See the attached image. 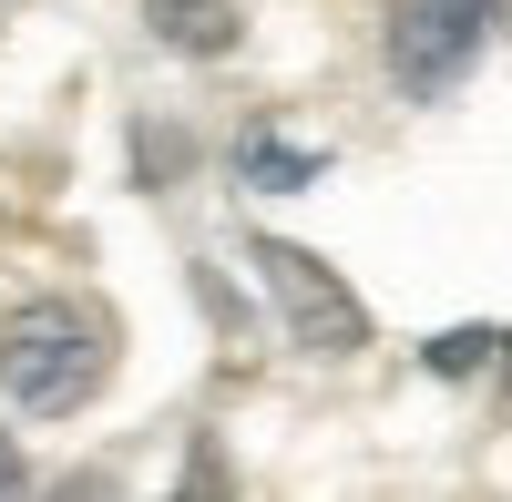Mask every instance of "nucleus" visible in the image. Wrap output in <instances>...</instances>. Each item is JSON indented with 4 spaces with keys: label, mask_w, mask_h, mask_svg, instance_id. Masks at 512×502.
Returning <instances> with one entry per match:
<instances>
[{
    "label": "nucleus",
    "mask_w": 512,
    "mask_h": 502,
    "mask_svg": "<svg viewBox=\"0 0 512 502\" xmlns=\"http://www.w3.org/2000/svg\"><path fill=\"white\" fill-rule=\"evenodd\" d=\"M256 277H267V298H277L297 349H318V359L369 349V308H359V287L328 257H308V246H287V236H256Z\"/></svg>",
    "instance_id": "f03ea898"
},
{
    "label": "nucleus",
    "mask_w": 512,
    "mask_h": 502,
    "mask_svg": "<svg viewBox=\"0 0 512 502\" xmlns=\"http://www.w3.org/2000/svg\"><path fill=\"white\" fill-rule=\"evenodd\" d=\"M0 492H21V451H11V431H0Z\"/></svg>",
    "instance_id": "0eeeda50"
},
{
    "label": "nucleus",
    "mask_w": 512,
    "mask_h": 502,
    "mask_svg": "<svg viewBox=\"0 0 512 502\" xmlns=\"http://www.w3.org/2000/svg\"><path fill=\"white\" fill-rule=\"evenodd\" d=\"M482 359H502V328H451V339H431V369H441V380H472Z\"/></svg>",
    "instance_id": "423d86ee"
},
{
    "label": "nucleus",
    "mask_w": 512,
    "mask_h": 502,
    "mask_svg": "<svg viewBox=\"0 0 512 502\" xmlns=\"http://www.w3.org/2000/svg\"><path fill=\"white\" fill-rule=\"evenodd\" d=\"M512 0H390V72H400V93L420 103H441L461 72L482 62V41L502 31Z\"/></svg>",
    "instance_id": "7ed1b4c3"
},
{
    "label": "nucleus",
    "mask_w": 512,
    "mask_h": 502,
    "mask_svg": "<svg viewBox=\"0 0 512 502\" xmlns=\"http://www.w3.org/2000/svg\"><path fill=\"white\" fill-rule=\"evenodd\" d=\"M103 369H113V339H103L93 308L31 298V308L0 318V390H11L21 410H82L103 390Z\"/></svg>",
    "instance_id": "f257e3e1"
},
{
    "label": "nucleus",
    "mask_w": 512,
    "mask_h": 502,
    "mask_svg": "<svg viewBox=\"0 0 512 502\" xmlns=\"http://www.w3.org/2000/svg\"><path fill=\"white\" fill-rule=\"evenodd\" d=\"M236 164H246V185L297 195V185H318V164H328V154H308V144H277V134H246V144H236Z\"/></svg>",
    "instance_id": "39448f33"
},
{
    "label": "nucleus",
    "mask_w": 512,
    "mask_h": 502,
    "mask_svg": "<svg viewBox=\"0 0 512 502\" xmlns=\"http://www.w3.org/2000/svg\"><path fill=\"white\" fill-rule=\"evenodd\" d=\"M502 390H512V339H502Z\"/></svg>",
    "instance_id": "6e6552de"
},
{
    "label": "nucleus",
    "mask_w": 512,
    "mask_h": 502,
    "mask_svg": "<svg viewBox=\"0 0 512 502\" xmlns=\"http://www.w3.org/2000/svg\"><path fill=\"white\" fill-rule=\"evenodd\" d=\"M154 31L175 52H236V11L226 0H154Z\"/></svg>",
    "instance_id": "20e7f679"
}]
</instances>
